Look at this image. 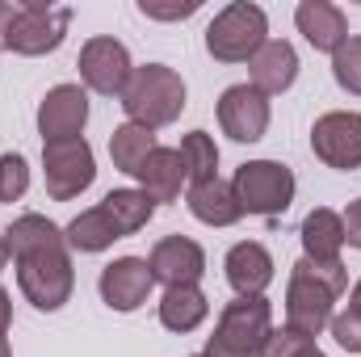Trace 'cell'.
<instances>
[{
  "mask_svg": "<svg viewBox=\"0 0 361 357\" xmlns=\"http://www.w3.org/2000/svg\"><path fill=\"white\" fill-rule=\"evenodd\" d=\"M13 265H17V286H21V294H25L38 311H59V307L72 298V290H76V269H72L68 240L30 248V253L13 257Z\"/></svg>",
  "mask_w": 361,
  "mask_h": 357,
  "instance_id": "cell-3",
  "label": "cell"
},
{
  "mask_svg": "<svg viewBox=\"0 0 361 357\" xmlns=\"http://www.w3.org/2000/svg\"><path fill=\"white\" fill-rule=\"evenodd\" d=\"M0 357H13V353H8V341H4V337H0Z\"/></svg>",
  "mask_w": 361,
  "mask_h": 357,
  "instance_id": "cell-37",
  "label": "cell"
},
{
  "mask_svg": "<svg viewBox=\"0 0 361 357\" xmlns=\"http://www.w3.org/2000/svg\"><path fill=\"white\" fill-rule=\"evenodd\" d=\"M85 122H89V92L80 85H55L38 105V135H42V143L80 139Z\"/></svg>",
  "mask_w": 361,
  "mask_h": 357,
  "instance_id": "cell-12",
  "label": "cell"
},
{
  "mask_svg": "<svg viewBox=\"0 0 361 357\" xmlns=\"http://www.w3.org/2000/svg\"><path fill=\"white\" fill-rule=\"evenodd\" d=\"M231 189L244 214L273 219V214H286L294 202V173L281 160H248L235 169Z\"/></svg>",
  "mask_w": 361,
  "mask_h": 357,
  "instance_id": "cell-6",
  "label": "cell"
},
{
  "mask_svg": "<svg viewBox=\"0 0 361 357\" xmlns=\"http://www.w3.org/2000/svg\"><path fill=\"white\" fill-rule=\"evenodd\" d=\"M210 315V298L197 286H169L160 298V324L169 332H193Z\"/></svg>",
  "mask_w": 361,
  "mask_h": 357,
  "instance_id": "cell-22",
  "label": "cell"
},
{
  "mask_svg": "<svg viewBox=\"0 0 361 357\" xmlns=\"http://www.w3.org/2000/svg\"><path fill=\"white\" fill-rule=\"evenodd\" d=\"M76 68H80V80L92 92H101V97H122L126 85H130V76H135L130 51L118 38H105V34H97V38H89L80 47Z\"/></svg>",
  "mask_w": 361,
  "mask_h": 357,
  "instance_id": "cell-10",
  "label": "cell"
},
{
  "mask_svg": "<svg viewBox=\"0 0 361 357\" xmlns=\"http://www.w3.org/2000/svg\"><path fill=\"white\" fill-rule=\"evenodd\" d=\"M302 257L311 261H341V248H345V219L328 206H315L307 219H302Z\"/></svg>",
  "mask_w": 361,
  "mask_h": 357,
  "instance_id": "cell-20",
  "label": "cell"
},
{
  "mask_svg": "<svg viewBox=\"0 0 361 357\" xmlns=\"http://www.w3.org/2000/svg\"><path fill=\"white\" fill-rule=\"evenodd\" d=\"M219 126L235 143H257L269 131V97L252 85H231L219 97Z\"/></svg>",
  "mask_w": 361,
  "mask_h": 357,
  "instance_id": "cell-11",
  "label": "cell"
},
{
  "mask_svg": "<svg viewBox=\"0 0 361 357\" xmlns=\"http://www.w3.org/2000/svg\"><path fill=\"white\" fill-rule=\"evenodd\" d=\"M332 76H336V85L345 92L361 97V34H353L349 42L336 47V55H332Z\"/></svg>",
  "mask_w": 361,
  "mask_h": 357,
  "instance_id": "cell-27",
  "label": "cell"
},
{
  "mask_svg": "<svg viewBox=\"0 0 361 357\" xmlns=\"http://www.w3.org/2000/svg\"><path fill=\"white\" fill-rule=\"evenodd\" d=\"M345 290H349L345 261L298 257L290 269V286H286V328H294L302 337H319L332 324V307Z\"/></svg>",
  "mask_w": 361,
  "mask_h": 357,
  "instance_id": "cell-1",
  "label": "cell"
},
{
  "mask_svg": "<svg viewBox=\"0 0 361 357\" xmlns=\"http://www.w3.org/2000/svg\"><path fill=\"white\" fill-rule=\"evenodd\" d=\"M4 240H8V253L21 257V253H30V248L59 244V240H68V236H63V227H55L47 214H21V219H13V227L4 231Z\"/></svg>",
  "mask_w": 361,
  "mask_h": 357,
  "instance_id": "cell-25",
  "label": "cell"
},
{
  "mask_svg": "<svg viewBox=\"0 0 361 357\" xmlns=\"http://www.w3.org/2000/svg\"><path fill=\"white\" fill-rule=\"evenodd\" d=\"M294 21H298V34H302L315 51L336 55V47L349 42V21H345V13H341L336 4H328V0H302V4L294 8Z\"/></svg>",
  "mask_w": 361,
  "mask_h": 357,
  "instance_id": "cell-16",
  "label": "cell"
},
{
  "mask_svg": "<svg viewBox=\"0 0 361 357\" xmlns=\"http://www.w3.org/2000/svg\"><path fill=\"white\" fill-rule=\"evenodd\" d=\"M223 269H227V282H231V290H235L240 298H261L273 282V257H269V248L257 244V240L235 244V248L227 253Z\"/></svg>",
  "mask_w": 361,
  "mask_h": 357,
  "instance_id": "cell-15",
  "label": "cell"
},
{
  "mask_svg": "<svg viewBox=\"0 0 361 357\" xmlns=\"http://www.w3.org/2000/svg\"><path fill=\"white\" fill-rule=\"evenodd\" d=\"M332 337H336V345L341 349H349V353H361V315L357 311H341V315H332Z\"/></svg>",
  "mask_w": 361,
  "mask_h": 357,
  "instance_id": "cell-30",
  "label": "cell"
},
{
  "mask_svg": "<svg viewBox=\"0 0 361 357\" xmlns=\"http://www.w3.org/2000/svg\"><path fill=\"white\" fill-rule=\"evenodd\" d=\"M311 152L341 173L361 169V114L357 109H332L315 118L311 126Z\"/></svg>",
  "mask_w": 361,
  "mask_h": 357,
  "instance_id": "cell-9",
  "label": "cell"
},
{
  "mask_svg": "<svg viewBox=\"0 0 361 357\" xmlns=\"http://www.w3.org/2000/svg\"><path fill=\"white\" fill-rule=\"evenodd\" d=\"M139 13L143 17H156V21H185V17L197 13V0H185V4H152V0H143Z\"/></svg>",
  "mask_w": 361,
  "mask_h": 357,
  "instance_id": "cell-31",
  "label": "cell"
},
{
  "mask_svg": "<svg viewBox=\"0 0 361 357\" xmlns=\"http://www.w3.org/2000/svg\"><path fill=\"white\" fill-rule=\"evenodd\" d=\"M101 210H105V219L114 223L118 240H126V236H135V231H143V227L152 223L156 202H152L143 189H109V193L101 198Z\"/></svg>",
  "mask_w": 361,
  "mask_h": 357,
  "instance_id": "cell-21",
  "label": "cell"
},
{
  "mask_svg": "<svg viewBox=\"0 0 361 357\" xmlns=\"http://www.w3.org/2000/svg\"><path fill=\"white\" fill-rule=\"evenodd\" d=\"M349 311H357L361 315V282L353 286V294H349Z\"/></svg>",
  "mask_w": 361,
  "mask_h": 357,
  "instance_id": "cell-36",
  "label": "cell"
},
{
  "mask_svg": "<svg viewBox=\"0 0 361 357\" xmlns=\"http://www.w3.org/2000/svg\"><path fill=\"white\" fill-rule=\"evenodd\" d=\"M72 25L68 4H47V0H25L17 4L13 30H8V51L13 55H51L63 47Z\"/></svg>",
  "mask_w": 361,
  "mask_h": 357,
  "instance_id": "cell-7",
  "label": "cell"
},
{
  "mask_svg": "<svg viewBox=\"0 0 361 357\" xmlns=\"http://www.w3.org/2000/svg\"><path fill=\"white\" fill-rule=\"evenodd\" d=\"M193 357H202V353H193Z\"/></svg>",
  "mask_w": 361,
  "mask_h": 357,
  "instance_id": "cell-39",
  "label": "cell"
},
{
  "mask_svg": "<svg viewBox=\"0 0 361 357\" xmlns=\"http://www.w3.org/2000/svg\"><path fill=\"white\" fill-rule=\"evenodd\" d=\"M180 160H185V173H189V185H202V181L219 177V147L206 131H189L180 139Z\"/></svg>",
  "mask_w": 361,
  "mask_h": 357,
  "instance_id": "cell-26",
  "label": "cell"
},
{
  "mask_svg": "<svg viewBox=\"0 0 361 357\" xmlns=\"http://www.w3.org/2000/svg\"><path fill=\"white\" fill-rule=\"evenodd\" d=\"M8 261H13V253H8V240L0 236V273H4V265H8Z\"/></svg>",
  "mask_w": 361,
  "mask_h": 357,
  "instance_id": "cell-35",
  "label": "cell"
},
{
  "mask_svg": "<svg viewBox=\"0 0 361 357\" xmlns=\"http://www.w3.org/2000/svg\"><path fill=\"white\" fill-rule=\"evenodd\" d=\"M273 337V307L269 298H235L223 307L214 337L206 341L202 357H265V345Z\"/></svg>",
  "mask_w": 361,
  "mask_h": 357,
  "instance_id": "cell-4",
  "label": "cell"
},
{
  "mask_svg": "<svg viewBox=\"0 0 361 357\" xmlns=\"http://www.w3.org/2000/svg\"><path fill=\"white\" fill-rule=\"evenodd\" d=\"M13 17H17V4H4V0H0V51H8V30H13Z\"/></svg>",
  "mask_w": 361,
  "mask_h": 357,
  "instance_id": "cell-33",
  "label": "cell"
},
{
  "mask_svg": "<svg viewBox=\"0 0 361 357\" xmlns=\"http://www.w3.org/2000/svg\"><path fill=\"white\" fill-rule=\"evenodd\" d=\"M269 42V17L261 4L235 0L206 25V51L219 63H252V55Z\"/></svg>",
  "mask_w": 361,
  "mask_h": 357,
  "instance_id": "cell-5",
  "label": "cell"
},
{
  "mask_svg": "<svg viewBox=\"0 0 361 357\" xmlns=\"http://www.w3.org/2000/svg\"><path fill=\"white\" fill-rule=\"evenodd\" d=\"M8 324H13V298H8V290L0 286V337L8 332Z\"/></svg>",
  "mask_w": 361,
  "mask_h": 357,
  "instance_id": "cell-34",
  "label": "cell"
},
{
  "mask_svg": "<svg viewBox=\"0 0 361 357\" xmlns=\"http://www.w3.org/2000/svg\"><path fill=\"white\" fill-rule=\"evenodd\" d=\"M252 89L265 92V97H277L286 92L294 80H298V51L286 42V38H269L257 55H252Z\"/></svg>",
  "mask_w": 361,
  "mask_h": 357,
  "instance_id": "cell-17",
  "label": "cell"
},
{
  "mask_svg": "<svg viewBox=\"0 0 361 357\" xmlns=\"http://www.w3.org/2000/svg\"><path fill=\"white\" fill-rule=\"evenodd\" d=\"M307 357H328V353H319V349H311V353H307Z\"/></svg>",
  "mask_w": 361,
  "mask_h": 357,
  "instance_id": "cell-38",
  "label": "cell"
},
{
  "mask_svg": "<svg viewBox=\"0 0 361 357\" xmlns=\"http://www.w3.org/2000/svg\"><path fill=\"white\" fill-rule=\"evenodd\" d=\"M311 349H315V337H302L294 328H273L265 357H307Z\"/></svg>",
  "mask_w": 361,
  "mask_h": 357,
  "instance_id": "cell-29",
  "label": "cell"
},
{
  "mask_svg": "<svg viewBox=\"0 0 361 357\" xmlns=\"http://www.w3.org/2000/svg\"><path fill=\"white\" fill-rule=\"evenodd\" d=\"M341 219H345V244H349V248H361V198L341 214Z\"/></svg>",
  "mask_w": 361,
  "mask_h": 357,
  "instance_id": "cell-32",
  "label": "cell"
},
{
  "mask_svg": "<svg viewBox=\"0 0 361 357\" xmlns=\"http://www.w3.org/2000/svg\"><path fill=\"white\" fill-rule=\"evenodd\" d=\"M139 189L152 198V202H177L180 189L189 185V173H185V160H180L177 147H156L143 164H139Z\"/></svg>",
  "mask_w": 361,
  "mask_h": 357,
  "instance_id": "cell-19",
  "label": "cell"
},
{
  "mask_svg": "<svg viewBox=\"0 0 361 357\" xmlns=\"http://www.w3.org/2000/svg\"><path fill=\"white\" fill-rule=\"evenodd\" d=\"M160 143H156V131H147V126H139V122H122L114 135H109V160H114V169L118 173H139V164L156 152Z\"/></svg>",
  "mask_w": 361,
  "mask_h": 357,
  "instance_id": "cell-23",
  "label": "cell"
},
{
  "mask_svg": "<svg viewBox=\"0 0 361 357\" xmlns=\"http://www.w3.org/2000/svg\"><path fill=\"white\" fill-rule=\"evenodd\" d=\"M147 269H152L156 282H164V290H169V286H197L202 273H206V253H202V244L189 240V236H164V240L152 248Z\"/></svg>",
  "mask_w": 361,
  "mask_h": 357,
  "instance_id": "cell-14",
  "label": "cell"
},
{
  "mask_svg": "<svg viewBox=\"0 0 361 357\" xmlns=\"http://www.w3.org/2000/svg\"><path fill=\"white\" fill-rule=\"evenodd\" d=\"M185 202H189V214H193L197 223H206V227H231V223L244 219L231 181H223V177H210V181H202V185H189Z\"/></svg>",
  "mask_w": 361,
  "mask_h": 357,
  "instance_id": "cell-18",
  "label": "cell"
},
{
  "mask_svg": "<svg viewBox=\"0 0 361 357\" xmlns=\"http://www.w3.org/2000/svg\"><path fill=\"white\" fill-rule=\"evenodd\" d=\"M25 189H30V164H25V156H17V152L0 156V202H21Z\"/></svg>",
  "mask_w": 361,
  "mask_h": 357,
  "instance_id": "cell-28",
  "label": "cell"
},
{
  "mask_svg": "<svg viewBox=\"0 0 361 357\" xmlns=\"http://www.w3.org/2000/svg\"><path fill=\"white\" fill-rule=\"evenodd\" d=\"M122 109H126V122H139L147 131L173 126L185 109V80L164 63H143L135 68L130 85L122 92Z\"/></svg>",
  "mask_w": 361,
  "mask_h": 357,
  "instance_id": "cell-2",
  "label": "cell"
},
{
  "mask_svg": "<svg viewBox=\"0 0 361 357\" xmlns=\"http://www.w3.org/2000/svg\"><path fill=\"white\" fill-rule=\"evenodd\" d=\"M152 286H156V277H152V269H147L143 257H118V261H109V265L101 269V282H97L101 303L109 311H122V315L139 311L147 303Z\"/></svg>",
  "mask_w": 361,
  "mask_h": 357,
  "instance_id": "cell-13",
  "label": "cell"
},
{
  "mask_svg": "<svg viewBox=\"0 0 361 357\" xmlns=\"http://www.w3.org/2000/svg\"><path fill=\"white\" fill-rule=\"evenodd\" d=\"M63 236H68V248H76V253H105V248L118 240V231H114V223L105 219L101 206L80 210V214L63 227Z\"/></svg>",
  "mask_w": 361,
  "mask_h": 357,
  "instance_id": "cell-24",
  "label": "cell"
},
{
  "mask_svg": "<svg viewBox=\"0 0 361 357\" xmlns=\"http://www.w3.org/2000/svg\"><path fill=\"white\" fill-rule=\"evenodd\" d=\"M42 169H47V193L51 202H72L80 198L97 177V160L85 139H63V143H42Z\"/></svg>",
  "mask_w": 361,
  "mask_h": 357,
  "instance_id": "cell-8",
  "label": "cell"
}]
</instances>
